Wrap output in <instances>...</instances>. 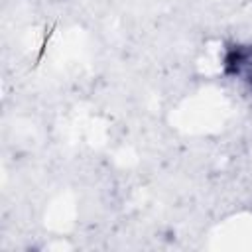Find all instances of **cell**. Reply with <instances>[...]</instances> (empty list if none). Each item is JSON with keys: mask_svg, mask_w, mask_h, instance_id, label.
<instances>
[]
</instances>
